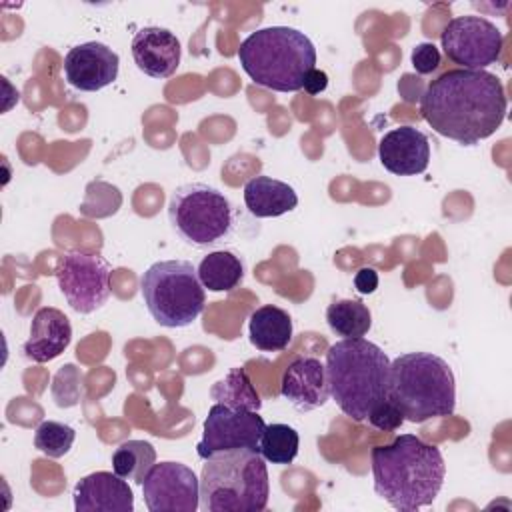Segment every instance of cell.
Returning <instances> with one entry per match:
<instances>
[{
  "label": "cell",
  "mask_w": 512,
  "mask_h": 512,
  "mask_svg": "<svg viewBox=\"0 0 512 512\" xmlns=\"http://www.w3.org/2000/svg\"><path fill=\"white\" fill-rule=\"evenodd\" d=\"M326 86H328V74L324 72V70H318V68H314V70H310L308 72V76H306V80H304V90L308 92V94H320V92H324L326 90Z\"/></svg>",
  "instance_id": "f546056e"
},
{
  "label": "cell",
  "mask_w": 512,
  "mask_h": 512,
  "mask_svg": "<svg viewBox=\"0 0 512 512\" xmlns=\"http://www.w3.org/2000/svg\"><path fill=\"white\" fill-rule=\"evenodd\" d=\"M374 492L394 510L414 512L430 506L446 476L438 446L414 434H400L392 444L372 448Z\"/></svg>",
  "instance_id": "7a4b0ae2"
},
{
  "label": "cell",
  "mask_w": 512,
  "mask_h": 512,
  "mask_svg": "<svg viewBox=\"0 0 512 512\" xmlns=\"http://www.w3.org/2000/svg\"><path fill=\"white\" fill-rule=\"evenodd\" d=\"M238 60L254 84L274 92H298L316 68V48L296 28L268 26L242 40Z\"/></svg>",
  "instance_id": "277c9868"
},
{
  "label": "cell",
  "mask_w": 512,
  "mask_h": 512,
  "mask_svg": "<svg viewBox=\"0 0 512 512\" xmlns=\"http://www.w3.org/2000/svg\"><path fill=\"white\" fill-rule=\"evenodd\" d=\"M210 396L218 404H226L230 408H242V410H254V412L262 408V400L256 388L252 386L248 372L242 366L230 368V372L210 388Z\"/></svg>",
  "instance_id": "603a6c76"
},
{
  "label": "cell",
  "mask_w": 512,
  "mask_h": 512,
  "mask_svg": "<svg viewBox=\"0 0 512 512\" xmlns=\"http://www.w3.org/2000/svg\"><path fill=\"white\" fill-rule=\"evenodd\" d=\"M266 424L254 410L230 408L226 404H212L204 420L202 440L196 452L202 460L216 452L248 448L260 452V440Z\"/></svg>",
  "instance_id": "8fae6325"
},
{
  "label": "cell",
  "mask_w": 512,
  "mask_h": 512,
  "mask_svg": "<svg viewBox=\"0 0 512 512\" xmlns=\"http://www.w3.org/2000/svg\"><path fill=\"white\" fill-rule=\"evenodd\" d=\"M280 394L300 412L324 406L330 398L326 366L314 356L294 358L282 374Z\"/></svg>",
  "instance_id": "9a60e30c"
},
{
  "label": "cell",
  "mask_w": 512,
  "mask_h": 512,
  "mask_svg": "<svg viewBox=\"0 0 512 512\" xmlns=\"http://www.w3.org/2000/svg\"><path fill=\"white\" fill-rule=\"evenodd\" d=\"M378 158L390 174H422L430 162L428 136L414 126H398L380 138Z\"/></svg>",
  "instance_id": "5bb4252c"
},
{
  "label": "cell",
  "mask_w": 512,
  "mask_h": 512,
  "mask_svg": "<svg viewBox=\"0 0 512 512\" xmlns=\"http://www.w3.org/2000/svg\"><path fill=\"white\" fill-rule=\"evenodd\" d=\"M130 50L138 70L150 78H168L180 66V40L168 28H140L132 38Z\"/></svg>",
  "instance_id": "2e32d148"
},
{
  "label": "cell",
  "mask_w": 512,
  "mask_h": 512,
  "mask_svg": "<svg viewBox=\"0 0 512 512\" xmlns=\"http://www.w3.org/2000/svg\"><path fill=\"white\" fill-rule=\"evenodd\" d=\"M440 44L448 60L464 70H484L500 60L504 36L496 24L482 16H456L442 34Z\"/></svg>",
  "instance_id": "30bf717a"
},
{
  "label": "cell",
  "mask_w": 512,
  "mask_h": 512,
  "mask_svg": "<svg viewBox=\"0 0 512 512\" xmlns=\"http://www.w3.org/2000/svg\"><path fill=\"white\" fill-rule=\"evenodd\" d=\"M388 400L404 420L426 422L456 408V380L450 364L432 352H408L390 362Z\"/></svg>",
  "instance_id": "8992f818"
},
{
  "label": "cell",
  "mask_w": 512,
  "mask_h": 512,
  "mask_svg": "<svg viewBox=\"0 0 512 512\" xmlns=\"http://www.w3.org/2000/svg\"><path fill=\"white\" fill-rule=\"evenodd\" d=\"M250 342L262 352H280L292 340V318L286 310L264 304L250 314L248 322Z\"/></svg>",
  "instance_id": "ffe728a7"
},
{
  "label": "cell",
  "mask_w": 512,
  "mask_h": 512,
  "mask_svg": "<svg viewBox=\"0 0 512 512\" xmlns=\"http://www.w3.org/2000/svg\"><path fill=\"white\" fill-rule=\"evenodd\" d=\"M370 422V426H374L376 430L382 432H394L404 424V414L400 412V408L392 402V400H382L378 406L372 408V412L366 418Z\"/></svg>",
  "instance_id": "4316f807"
},
{
  "label": "cell",
  "mask_w": 512,
  "mask_h": 512,
  "mask_svg": "<svg viewBox=\"0 0 512 512\" xmlns=\"http://www.w3.org/2000/svg\"><path fill=\"white\" fill-rule=\"evenodd\" d=\"M72 340L68 316L52 306L40 308L30 322V336L22 344V352L32 362L44 364L58 358Z\"/></svg>",
  "instance_id": "ac0fdd59"
},
{
  "label": "cell",
  "mask_w": 512,
  "mask_h": 512,
  "mask_svg": "<svg viewBox=\"0 0 512 512\" xmlns=\"http://www.w3.org/2000/svg\"><path fill=\"white\" fill-rule=\"evenodd\" d=\"M76 440V430L64 422L44 420L34 432V446L48 458H62L70 452Z\"/></svg>",
  "instance_id": "484cf974"
},
{
  "label": "cell",
  "mask_w": 512,
  "mask_h": 512,
  "mask_svg": "<svg viewBox=\"0 0 512 512\" xmlns=\"http://www.w3.org/2000/svg\"><path fill=\"white\" fill-rule=\"evenodd\" d=\"M244 204L256 218H276L298 206V194L290 184L262 174L244 184Z\"/></svg>",
  "instance_id": "d6986e66"
},
{
  "label": "cell",
  "mask_w": 512,
  "mask_h": 512,
  "mask_svg": "<svg viewBox=\"0 0 512 512\" xmlns=\"http://www.w3.org/2000/svg\"><path fill=\"white\" fill-rule=\"evenodd\" d=\"M506 92L488 70H448L428 84L420 114L430 128L464 146L492 136L506 118Z\"/></svg>",
  "instance_id": "6da1fadb"
},
{
  "label": "cell",
  "mask_w": 512,
  "mask_h": 512,
  "mask_svg": "<svg viewBox=\"0 0 512 512\" xmlns=\"http://www.w3.org/2000/svg\"><path fill=\"white\" fill-rule=\"evenodd\" d=\"M330 396L354 422H364L388 398L390 358L366 338H342L326 352Z\"/></svg>",
  "instance_id": "3957f363"
},
{
  "label": "cell",
  "mask_w": 512,
  "mask_h": 512,
  "mask_svg": "<svg viewBox=\"0 0 512 512\" xmlns=\"http://www.w3.org/2000/svg\"><path fill=\"white\" fill-rule=\"evenodd\" d=\"M144 504L150 512H194L200 506V478L180 462H160L142 482Z\"/></svg>",
  "instance_id": "7c38bea8"
},
{
  "label": "cell",
  "mask_w": 512,
  "mask_h": 512,
  "mask_svg": "<svg viewBox=\"0 0 512 512\" xmlns=\"http://www.w3.org/2000/svg\"><path fill=\"white\" fill-rule=\"evenodd\" d=\"M168 220L180 240L194 248H214L226 242L236 224L232 202L202 182L182 184L172 192Z\"/></svg>",
  "instance_id": "ba28073f"
},
{
  "label": "cell",
  "mask_w": 512,
  "mask_h": 512,
  "mask_svg": "<svg viewBox=\"0 0 512 512\" xmlns=\"http://www.w3.org/2000/svg\"><path fill=\"white\" fill-rule=\"evenodd\" d=\"M300 436L288 424H268L262 432L260 454L266 462L286 466L292 464L298 456Z\"/></svg>",
  "instance_id": "d4e9b609"
},
{
  "label": "cell",
  "mask_w": 512,
  "mask_h": 512,
  "mask_svg": "<svg viewBox=\"0 0 512 512\" xmlns=\"http://www.w3.org/2000/svg\"><path fill=\"white\" fill-rule=\"evenodd\" d=\"M140 292L150 316L164 328L190 326L206 304L198 270L188 260L154 262L140 278Z\"/></svg>",
  "instance_id": "52a82bcc"
},
{
  "label": "cell",
  "mask_w": 512,
  "mask_h": 512,
  "mask_svg": "<svg viewBox=\"0 0 512 512\" xmlns=\"http://www.w3.org/2000/svg\"><path fill=\"white\" fill-rule=\"evenodd\" d=\"M326 322L336 336L364 338L372 326V314L362 300H334L326 308Z\"/></svg>",
  "instance_id": "7402d4cb"
},
{
  "label": "cell",
  "mask_w": 512,
  "mask_h": 512,
  "mask_svg": "<svg viewBox=\"0 0 512 512\" xmlns=\"http://www.w3.org/2000/svg\"><path fill=\"white\" fill-rule=\"evenodd\" d=\"M354 288L358 294L366 296V294H372L376 288H378V272L370 266H364L360 268L356 274H354Z\"/></svg>",
  "instance_id": "f1b7e54d"
},
{
  "label": "cell",
  "mask_w": 512,
  "mask_h": 512,
  "mask_svg": "<svg viewBox=\"0 0 512 512\" xmlns=\"http://www.w3.org/2000/svg\"><path fill=\"white\" fill-rule=\"evenodd\" d=\"M56 282L72 310L92 314L110 298V264L98 256L72 250L56 264Z\"/></svg>",
  "instance_id": "9c48e42d"
},
{
  "label": "cell",
  "mask_w": 512,
  "mask_h": 512,
  "mask_svg": "<svg viewBox=\"0 0 512 512\" xmlns=\"http://www.w3.org/2000/svg\"><path fill=\"white\" fill-rule=\"evenodd\" d=\"M268 494V468L260 452L224 450L202 464L200 508L206 512H260Z\"/></svg>",
  "instance_id": "5b68a950"
},
{
  "label": "cell",
  "mask_w": 512,
  "mask_h": 512,
  "mask_svg": "<svg viewBox=\"0 0 512 512\" xmlns=\"http://www.w3.org/2000/svg\"><path fill=\"white\" fill-rule=\"evenodd\" d=\"M120 58L102 42H82L64 56V76L70 86L82 92H96L118 78Z\"/></svg>",
  "instance_id": "4fadbf2b"
},
{
  "label": "cell",
  "mask_w": 512,
  "mask_h": 512,
  "mask_svg": "<svg viewBox=\"0 0 512 512\" xmlns=\"http://www.w3.org/2000/svg\"><path fill=\"white\" fill-rule=\"evenodd\" d=\"M156 464V450L146 440H126L112 454V470L124 480L142 484Z\"/></svg>",
  "instance_id": "cb8c5ba5"
},
{
  "label": "cell",
  "mask_w": 512,
  "mask_h": 512,
  "mask_svg": "<svg viewBox=\"0 0 512 512\" xmlns=\"http://www.w3.org/2000/svg\"><path fill=\"white\" fill-rule=\"evenodd\" d=\"M196 270L202 286L210 292H230L244 278V262L230 250L208 252Z\"/></svg>",
  "instance_id": "44dd1931"
},
{
  "label": "cell",
  "mask_w": 512,
  "mask_h": 512,
  "mask_svg": "<svg viewBox=\"0 0 512 512\" xmlns=\"http://www.w3.org/2000/svg\"><path fill=\"white\" fill-rule=\"evenodd\" d=\"M76 512H132L134 492L116 472H92L74 486Z\"/></svg>",
  "instance_id": "e0dca14e"
},
{
  "label": "cell",
  "mask_w": 512,
  "mask_h": 512,
  "mask_svg": "<svg viewBox=\"0 0 512 512\" xmlns=\"http://www.w3.org/2000/svg\"><path fill=\"white\" fill-rule=\"evenodd\" d=\"M410 60L418 74H432L440 66V50L432 42H420L412 48Z\"/></svg>",
  "instance_id": "83f0119b"
}]
</instances>
